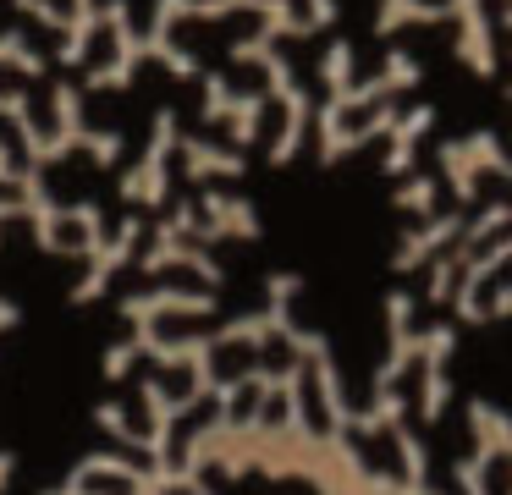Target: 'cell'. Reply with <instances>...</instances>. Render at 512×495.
<instances>
[{
    "label": "cell",
    "mask_w": 512,
    "mask_h": 495,
    "mask_svg": "<svg viewBox=\"0 0 512 495\" xmlns=\"http://www.w3.org/2000/svg\"><path fill=\"white\" fill-rule=\"evenodd\" d=\"M507 6H512V0H507Z\"/></svg>",
    "instance_id": "cell-4"
},
{
    "label": "cell",
    "mask_w": 512,
    "mask_h": 495,
    "mask_svg": "<svg viewBox=\"0 0 512 495\" xmlns=\"http://www.w3.org/2000/svg\"><path fill=\"white\" fill-rule=\"evenodd\" d=\"M441 17H452L446 0H380V22H375V28L391 33V28H408V22H441Z\"/></svg>",
    "instance_id": "cell-2"
},
{
    "label": "cell",
    "mask_w": 512,
    "mask_h": 495,
    "mask_svg": "<svg viewBox=\"0 0 512 495\" xmlns=\"http://www.w3.org/2000/svg\"><path fill=\"white\" fill-rule=\"evenodd\" d=\"M501 22H507V33H512V6H507V11H501Z\"/></svg>",
    "instance_id": "cell-3"
},
{
    "label": "cell",
    "mask_w": 512,
    "mask_h": 495,
    "mask_svg": "<svg viewBox=\"0 0 512 495\" xmlns=\"http://www.w3.org/2000/svg\"><path fill=\"white\" fill-rule=\"evenodd\" d=\"M446 11L457 17V55H463V66H474L479 77H490L496 72V44H490L485 0H446Z\"/></svg>",
    "instance_id": "cell-1"
}]
</instances>
